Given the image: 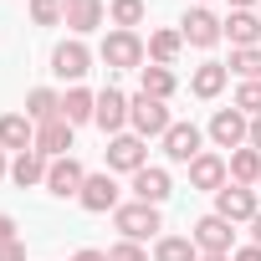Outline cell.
I'll use <instances>...</instances> for the list:
<instances>
[{"instance_id": "obj_33", "label": "cell", "mask_w": 261, "mask_h": 261, "mask_svg": "<svg viewBox=\"0 0 261 261\" xmlns=\"http://www.w3.org/2000/svg\"><path fill=\"white\" fill-rule=\"evenodd\" d=\"M16 230H21V225H16V215H0V246H11V241H21Z\"/></svg>"}, {"instance_id": "obj_41", "label": "cell", "mask_w": 261, "mask_h": 261, "mask_svg": "<svg viewBox=\"0 0 261 261\" xmlns=\"http://www.w3.org/2000/svg\"><path fill=\"white\" fill-rule=\"evenodd\" d=\"M200 261H230V256H200Z\"/></svg>"}, {"instance_id": "obj_5", "label": "cell", "mask_w": 261, "mask_h": 261, "mask_svg": "<svg viewBox=\"0 0 261 261\" xmlns=\"http://www.w3.org/2000/svg\"><path fill=\"white\" fill-rule=\"evenodd\" d=\"M195 246H200V256H230L236 251V225L225 220V215H205V220H195Z\"/></svg>"}, {"instance_id": "obj_28", "label": "cell", "mask_w": 261, "mask_h": 261, "mask_svg": "<svg viewBox=\"0 0 261 261\" xmlns=\"http://www.w3.org/2000/svg\"><path fill=\"white\" fill-rule=\"evenodd\" d=\"M241 82H261V46H246V51H230V62H225Z\"/></svg>"}, {"instance_id": "obj_31", "label": "cell", "mask_w": 261, "mask_h": 261, "mask_svg": "<svg viewBox=\"0 0 261 261\" xmlns=\"http://www.w3.org/2000/svg\"><path fill=\"white\" fill-rule=\"evenodd\" d=\"M31 21L36 26H62V0H31Z\"/></svg>"}, {"instance_id": "obj_18", "label": "cell", "mask_w": 261, "mask_h": 261, "mask_svg": "<svg viewBox=\"0 0 261 261\" xmlns=\"http://www.w3.org/2000/svg\"><path fill=\"white\" fill-rule=\"evenodd\" d=\"M220 26H225V41H230V51L261 46V16H251V11H230Z\"/></svg>"}, {"instance_id": "obj_27", "label": "cell", "mask_w": 261, "mask_h": 261, "mask_svg": "<svg viewBox=\"0 0 261 261\" xmlns=\"http://www.w3.org/2000/svg\"><path fill=\"white\" fill-rule=\"evenodd\" d=\"M179 46H185L179 31H154V36H149V62H154V67H174Z\"/></svg>"}, {"instance_id": "obj_32", "label": "cell", "mask_w": 261, "mask_h": 261, "mask_svg": "<svg viewBox=\"0 0 261 261\" xmlns=\"http://www.w3.org/2000/svg\"><path fill=\"white\" fill-rule=\"evenodd\" d=\"M108 261H149V251H144L139 241H118V246L108 251Z\"/></svg>"}, {"instance_id": "obj_16", "label": "cell", "mask_w": 261, "mask_h": 261, "mask_svg": "<svg viewBox=\"0 0 261 261\" xmlns=\"http://www.w3.org/2000/svg\"><path fill=\"white\" fill-rule=\"evenodd\" d=\"M174 195V185H169V169H159V164H144L139 174H134V200H144V205H164Z\"/></svg>"}, {"instance_id": "obj_30", "label": "cell", "mask_w": 261, "mask_h": 261, "mask_svg": "<svg viewBox=\"0 0 261 261\" xmlns=\"http://www.w3.org/2000/svg\"><path fill=\"white\" fill-rule=\"evenodd\" d=\"M230 108H241L246 118H261V82H241L236 87V102Z\"/></svg>"}, {"instance_id": "obj_26", "label": "cell", "mask_w": 261, "mask_h": 261, "mask_svg": "<svg viewBox=\"0 0 261 261\" xmlns=\"http://www.w3.org/2000/svg\"><path fill=\"white\" fill-rule=\"evenodd\" d=\"M154 261H200V246H195V236H159Z\"/></svg>"}, {"instance_id": "obj_17", "label": "cell", "mask_w": 261, "mask_h": 261, "mask_svg": "<svg viewBox=\"0 0 261 261\" xmlns=\"http://www.w3.org/2000/svg\"><path fill=\"white\" fill-rule=\"evenodd\" d=\"M72 134H77V128H72L67 118L41 123V128H36V154H46V159H67V154H72Z\"/></svg>"}, {"instance_id": "obj_29", "label": "cell", "mask_w": 261, "mask_h": 261, "mask_svg": "<svg viewBox=\"0 0 261 261\" xmlns=\"http://www.w3.org/2000/svg\"><path fill=\"white\" fill-rule=\"evenodd\" d=\"M108 16H113L118 31H134V26H144V0H113Z\"/></svg>"}, {"instance_id": "obj_12", "label": "cell", "mask_w": 261, "mask_h": 261, "mask_svg": "<svg viewBox=\"0 0 261 261\" xmlns=\"http://www.w3.org/2000/svg\"><path fill=\"white\" fill-rule=\"evenodd\" d=\"M92 123L102 128L108 139H118L123 128H128V97H123L118 87H102V92H97V113H92Z\"/></svg>"}, {"instance_id": "obj_9", "label": "cell", "mask_w": 261, "mask_h": 261, "mask_svg": "<svg viewBox=\"0 0 261 261\" xmlns=\"http://www.w3.org/2000/svg\"><path fill=\"white\" fill-rule=\"evenodd\" d=\"M159 144H164V159H169V164H185V169H190V159L205 154V149H200L205 134H200L195 123H169V134H164Z\"/></svg>"}, {"instance_id": "obj_25", "label": "cell", "mask_w": 261, "mask_h": 261, "mask_svg": "<svg viewBox=\"0 0 261 261\" xmlns=\"http://www.w3.org/2000/svg\"><path fill=\"white\" fill-rule=\"evenodd\" d=\"M225 164H230V185H251V190L261 185V154H256L251 144H246V149H236Z\"/></svg>"}, {"instance_id": "obj_14", "label": "cell", "mask_w": 261, "mask_h": 261, "mask_svg": "<svg viewBox=\"0 0 261 261\" xmlns=\"http://www.w3.org/2000/svg\"><path fill=\"white\" fill-rule=\"evenodd\" d=\"M77 205H82L87 215H108V210H118V185H113V174H87Z\"/></svg>"}, {"instance_id": "obj_7", "label": "cell", "mask_w": 261, "mask_h": 261, "mask_svg": "<svg viewBox=\"0 0 261 261\" xmlns=\"http://www.w3.org/2000/svg\"><path fill=\"white\" fill-rule=\"evenodd\" d=\"M256 210H261V200H256L251 185H225V190H215V215H225L230 225H241V220L251 225Z\"/></svg>"}, {"instance_id": "obj_35", "label": "cell", "mask_w": 261, "mask_h": 261, "mask_svg": "<svg viewBox=\"0 0 261 261\" xmlns=\"http://www.w3.org/2000/svg\"><path fill=\"white\" fill-rule=\"evenodd\" d=\"M230 261H261V246L251 241V246H241V251H230Z\"/></svg>"}, {"instance_id": "obj_22", "label": "cell", "mask_w": 261, "mask_h": 261, "mask_svg": "<svg viewBox=\"0 0 261 261\" xmlns=\"http://www.w3.org/2000/svg\"><path fill=\"white\" fill-rule=\"evenodd\" d=\"M174 87H179V77L169 72V67H139V92H149V97H159V102H169L174 97Z\"/></svg>"}, {"instance_id": "obj_4", "label": "cell", "mask_w": 261, "mask_h": 261, "mask_svg": "<svg viewBox=\"0 0 261 261\" xmlns=\"http://www.w3.org/2000/svg\"><path fill=\"white\" fill-rule=\"evenodd\" d=\"M51 72H57L62 82L82 87V77L92 72V51H87V41H82V36H67V41L51 51Z\"/></svg>"}, {"instance_id": "obj_3", "label": "cell", "mask_w": 261, "mask_h": 261, "mask_svg": "<svg viewBox=\"0 0 261 261\" xmlns=\"http://www.w3.org/2000/svg\"><path fill=\"white\" fill-rule=\"evenodd\" d=\"M113 225H118V236H123V241H149V236H159V230H164L159 205H144V200L118 205V210H113Z\"/></svg>"}, {"instance_id": "obj_1", "label": "cell", "mask_w": 261, "mask_h": 261, "mask_svg": "<svg viewBox=\"0 0 261 261\" xmlns=\"http://www.w3.org/2000/svg\"><path fill=\"white\" fill-rule=\"evenodd\" d=\"M97 57H102L113 72H139V67H144V57H149V46H144V36H139V31H108V36H102V46H97Z\"/></svg>"}, {"instance_id": "obj_23", "label": "cell", "mask_w": 261, "mask_h": 261, "mask_svg": "<svg viewBox=\"0 0 261 261\" xmlns=\"http://www.w3.org/2000/svg\"><path fill=\"white\" fill-rule=\"evenodd\" d=\"M26 118L41 128V123H51V118H62V97L51 92V87H31L26 92Z\"/></svg>"}, {"instance_id": "obj_6", "label": "cell", "mask_w": 261, "mask_h": 261, "mask_svg": "<svg viewBox=\"0 0 261 261\" xmlns=\"http://www.w3.org/2000/svg\"><path fill=\"white\" fill-rule=\"evenodd\" d=\"M210 139H215V149H246L251 144V118L241 113V108H220L215 118H210Z\"/></svg>"}, {"instance_id": "obj_37", "label": "cell", "mask_w": 261, "mask_h": 261, "mask_svg": "<svg viewBox=\"0 0 261 261\" xmlns=\"http://www.w3.org/2000/svg\"><path fill=\"white\" fill-rule=\"evenodd\" d=\"M251 149L261 154V118H251Z\"/></svg>"}, {"instance_id": "obj_13", "label": "cell", "mask_w": 261, "mask_h": 261, "mask_svg": "<svg viewBox=\"0 0 261 261\" xmlns=\"http://www.w3.org/2000/svg\"><path fill=\"white\" fill-rule=\"evenodd\" d=\"M102 16H108L102 0H62V26H67L72 36L97 31V26H102Z\"/></svg>"}, {"instance_id": "obj_8", "label": "cell", "mask_w": 261, "mask_h": 261, "mask_svg": "<svg viewBox=\"0 0 261 261\" xmlns=\"http://www.w3.org/2000/svg\"><path fill=\"white\" fill-rule=\"evenodd\" d=\"M149 139H139V134H118V139H108V174L118 169V174H139L144 164H149V149H144Z\"/></svg>"}, {"instance_id": "obj_19", "label": "cell", "mask_w": 261, "mask_h": 261, "mask_svg": "<svg viewBox=\"0 0 261 261\" xmlns=\"http://www.w3.org/2000/svg\"><path fill=\"white\" fill-rule=\"evenodd\" d=\"M0 149H16V154L36 149V123L26 113H6L0 118Z\"/></svg>"}, {"instance_id": "obj_34", "label": "cell", "mask_w": 261, "mask_h": 261, "mask_svg": "<svg viewBox=\"0 0 261 261\" xmlns=\"http://www.w3.org/2000/svg\"><path fill=\"white\" fill-rule=\"evenodd\" d=\"M0 261H26V241H11V246H0Z\"/></svg>"}, {"instance_id": "obj_39", "label": "cell", "mask_w": 261, "mask_h": 261, "mask_svg": "<svg viewBox=\"0 0 261 261\" xmlns=\"http://www.w3.org/2000/svg\"><path fill=\"white\" fill-rule=\"evenodd\" d=\"M256 6V0H230V11H251Z\"/></svg>"}, {"instance_id": "obj_38", "label": "cell", "mask_w": 261, "mask_h": 261, "mask_svg": "<svg viewBox=\"0 0 261 261\" xmlns=\"http://www.w3.org/2000/svg\"><path fill=\"white\" fill-rule=\"evenodd\" d=\"M251 241L261 246V210H256V220H251Z\"/></svg>"}, {"instance_id": "obj_24", "label": "cell", "mask_w": 261, "mask_h": 261, "mask_svg": "<svg viewBox=\"0 0 261 261\" xmlns=\"http://www.w3.org/2000/svg\"><path fill=\"white\" fill-rule=\"evenodd\" d=\"M92 113H97V92H87V87H67V97H62V118L77 128V123H92Z\"/></svg>"}, {"instance_id": "obj_40", "label": "cell", "mask_w": 261, "mask_h": 261, "mask_svg": "<svg viewBox=\"0 0 261 261\" xmlns=\"http://www.w3.org/2000/svg\"><path fill=\"white\" fill-rule=\"evenodd\" d=\"M11 174V164H6V149H0V179H6Z\"/></svg>"}, {"instance_id": "obj_15", "label": "cell", "mask_w": 261, "mask_h": 261, "mask_svg": "<svg viewBox=\"0 0 261 261\" xmlns=\"http://www.w3.org/2000/svg\"><path fill=\"white\" fill-rule=\"evenodd\" d=\"M190 185L195 190H225L230 185V164L220 159V154H200V159H190Z\"/></svg>"}, {"instance_id": "obj_36", "label": "cell", "mask_w": 261, "mask_h": 261, "mask_svg": "<svg viewBox=\"0 0 261 261\" xmlns=\"http://www.w3.org/2000/svg\"><path fill=\"white\" fill-rule=\"evenodd\" d=\"M72 261H108V251H92V246H82V251H77Z\"/></svg>"}, {"instance_id": "obj_11", "label": "cell", "mask_w": 261, "mask_h": 261, "mask_svg": "<svg viewBox=\"0 0 261 261\" xmlns=\"http://www.w3.org/2000/svg\"><path fill=\"white\" fill-rule=\"evenodd\" d=\"M82 185H87V169H82L72 154H67V159H51V169H46V190H51L57 200H77Z\"/></svg>"}, {"instance_id": "obj_10", "label": "cell", "mask_w": 261, "mask_h": 261, "mask_svg": "<svg viewBox=\"0 0 261 261\" xmlns=\"http://www.w3.org/2000/svg\"><path fill=\"white\" fill-rule=\"evenodd\" d=\"M179 36L190 41V46H200V51H210L220 36H225V26L205 11V6H195V11H185V21H179Z\"/></svg>"}, {"instance_id": "obj_2", "label": "cell", "mask_w": 261, "mask_h": 261, "mask_svg": "<svg viewBox=\"0 0 261 261\" xmlns=\"http://www.w3.org/2000/svg\"><path fill=\"white\" fill-rule=\"evenodd\" d=\"M128 123H134L139 139H164L174 118H169V102H159L149 92H134V97H128Z\"/></svg>"}, {"instance_id": "obj_21", "label": "cell", "mask_w": 261, "mask_h": 261, "mask_svg": "<svg viewBox=\"0 0 261 261\" xmlns=\"http://www.w3.org/2000/svg\"><path fill=\"white\" fill-rule=\"evenodd\" d=\"M46 169H51V159H46V154H36V149H26V154H16L11 179H16L21 190H36V185H46Z\"/></svg>"}, {"instance_id": "obj_20", "label": "cell", "mask_w": 261, "mask_h": 261, "mask_svg": "<svg viewBox=\"0 0 261 261\" xmlns=\"http://www.w3.org/2000/svg\"><path fill=\"white\" fill-rule=\"evenodd\" d=\"M225 82H230V67H225V62H200V67H195V77H190V92L210 102V97H220V92H225Z\"/></svg>"}]
</instances>
